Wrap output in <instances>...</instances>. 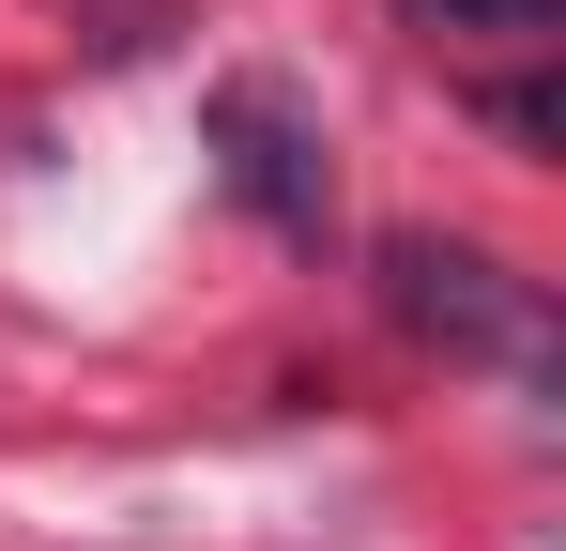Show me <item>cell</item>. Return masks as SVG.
<instances>
[{
    "label": "cell",
    "mask_w": 566,
    "mask_h": 551,
    "mask_svg": "<svg viewBox=\"0 0 566 551\" xmlns=\"http://www.w3.org/2000/svg\"><path fill=\"white\" fill-rule=\"evenodd\" d=\"M444 31H505V46H552L566 31V0H429Z\"/></svg>",
    "instance_id": "obj_3"
},
{
    "label": "cell",
    "mask_w": 566,
    "mask_h": 551,
    "mask_svg": "<svg viewBox=\"0 0 566 551\" xmlns=\"http://www.w3.org/2000/svg\"><path fill=\"white\" fill-rule=\"evenodd\" d=\"M382 306L413 322V337H444V353H474V367H536V276H505L490 246H444V230H398L382 246Z\"/></svg>",
    "instance_id": "obj_1"
},
{
    "label": "cell",
    "mask_w": 566,
    "mask_h": 551,
    "mask_svg": "<svg viewBox=\"0 0 566 551\" xmlns=\"http://www.w3.org/2000/svg\"><path fill=\"white\" fill-rule=\"evenodd\" d=\"M214 154H230V184H245L276 230H322V138L291 123V92L230 77V92H214Z\"/></svg>",
    "instance_id": "obj_2"
}]
</instances>
